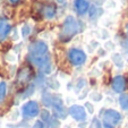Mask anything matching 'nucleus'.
Returning a JSON list of instances; mask_svg holds the SVG:
<instances>
[{
  "label": "nucleus",
  "instance_id": "obj_3",
  "mask_svg": "<svg viewBox=\"0 0 128 128\" xmlns=\"http://www.w3.org/2000/svg\"><path fill=\"white\" fill-rule=\"evenodd\" d=\"M106 128H114L121 121V114L114 109H106L102 117Z\"/></svg>",
  "mask_w": 128,
  "mask_h": 128
},
{
  "label": "nucleus",
  "instance_id": "obj_20",
  "mask_svg": "<svg viewBox=\"0 0 128 128\" xmlns=\"http://www.w3.org/2000/svg\"><path fill=\"white\" fill-rule=\"evenodd\" d=\"M9 1L12 4H14V5H15V4H17V2H20V0H9Z\"/></svg>",
  "mask_w": 128,
  "mask_h": 128
},
{
  "label": "nucleus",
  "instance_id": "obj_14",
  "mask_svg": "<svg viewBox=\"0 0 128 128\" xmlns=\"http://www.w3.org/2000/svg\"><path fill=\"white\" fill-rule=\"evenodd\" d=\"M6 94H7V85L5 82H1L0 83V102L5 100Z\"/></svg>",
  "mask_w": 128,
  "mask_h": 128
},
{
  "label": "nucleus",
  "instance_id": "obj_15",
  "mask_svg": "<svg viewBox=\"0 0 128 128\" xmlns=\"http://www.w3.org/2000/svg\"><path fill=\"white\" fill-rule=\"evenodd\" d=\"M90 98H91V100H93V101H95V102H99L102 100V95H101V93H99V92H92L90 94Z\"/></svg>",
  "mask_w": 128,
  "mask_h": 128
},
{
  "label": "nucleus",
  "instance_id": "obj_11",
  "mask_svg": "<svg viewBox=\"0 0 128 128\" xmlns=\"http://www.w3.org/2000/svg\"><path fill=\"white\" fill-rule=\"evenodd\" d=\"M42 12H43V16L46 17V18L50 20V18L54 17V15H56V8H54V6H52V5H46L43 7Z\"/></svg>",
  "mask_w": 128,
  "mask_h": 128
},
{
  "label": "nucleus",
  "instance_id": "obj_9",
  "mask_svg": "<svg viewBox=\"0 0 128 128\" xmlns=\"http://www.w3.org/2000/svg\"><path fill=\"white\" fill-rule=\"evenodd\" d=\"M12 31V25L6 20L0 18V40H5Z\"/></svg>",
  "mask_w": 128,
  "mask_h": 128
},
{
  "label": "nucleus",
  "instance_id": "obj_6",
  "mask_svg": "<svg viewBox=\"0 0 128 128\" xmlns=\"http://www.w3.org/2000/svg\"><path fill=\"white\" fill-rule=\"evenodd\" d=\"M22 112L27 118H35L40 114V106L36 101H27L22 106Z\"/></svg>",
  "mask_w": 128,
  "mask_h": 128
},
{
  "label": "nucleus",
  "instance_id": "obj_22",
  "mask_svg": "<svg viewBox=\"0 0 128 128\" xmlns=\"http://www.w3.org/2000/svg\"><path fill=\"white\" fill-rule=\"evenodd\" d=\"M125 127H126V128H128V121H127V122H126V125H125Z\"/></svg>",
  "mask_w": 128,
  "mask_h": 128
},
{
  "label": "nucleus",
  "instance_id": "obj_12",
  "mask_svg": "<svg viewBox=\"0 0 128 128\" xmlns=\"http://www.w3.org/2000/svg\"><path fill=\"white\" fill-rule=\"evenodd\" d=\"M111 59L114 61V64L117 66L118 68H122L124 67V59L119 53H114L111 56Z\"/></svg>",
  "mask_w": 128,
  "mask_h": 128
},
{
  "label": "nucleus",
  "instance_id": "obj_10",
  "mask_svg": "<svg viewBox=\"0 0 128 128\" xmlns=\"http://www.w3.org/2000/svg\"><path fill=\"white\" fill-rule=\"evenodd\" d=\"M75 9L80 15H84L90 9V4L86 0H75Z\"/></svg>",
  "mask_w": 128,
  "mask_h": 128
},
{
  "label": "nucleus",
  "instance_id": "obj_17",
  "mask_svg": "<svg viewBox=\"0 0 128 128\" xmlns=\"http://www.w3.org/2000/svg\"><path fill=\"white\" fill-rule=\"evenodd\" d=\"M85 109L87 108V112H88V114H94V106H93V104L92 103H90V102H86V103H85Z\"/></svg>",
  "mask_w": 128,
  "mask_h": 128
},
{
  "label": "nucleus",
  "instance_id": "obj_8",
  "mask_svg": "<svg viewBox=\"0 0 128 128\" xmlns=\"http://www.w3.org/2000/svg\"><path fill=\"white\" fill-rule=\"evenodd\" d=\"M31 76H32L31 69L28 67H23L17 74V82L20 84H25V83H27L30 80Z\"/></svg>",
  "mask_w": 128,
  "mask_h": 128
},
{
  "label": "nucleus",
  "instance_id": "obj_16",
  "mask_svg": "<svg viewBox=\"0 0 128 128\" xmlns=\"http://www.w3.org/2000/svg\"><path fill=\"white\" fill-rule=\"evenodd\" d=\"M6 60H7L9 64H14V62H16L17 57H16L15 53L9 52V53H7V56H6Z\"/></svg>",
  "mask_w": 128,
  "mask_h": 128
},
{
  "label": "nucleus",
  "instance_id": "obj_13",
  "mask_svg": "<svg viewBox=\"0 0 128 128\" xmlns=\"http://www.w3.org/2000/svg\"><path fill=\"white\" fill-rule=\"evenodd\" d=\"M119 104L124 110H128V94H122L119 98Z\"/></svg>",
  "mask_w": 128,
  "mask_h": 128
},
{
  "label": "nucleus",
  "instance_id": "obj_4",
  "mask_svg": "<svg viewBox=\"0 0 128 128\" xmlns=\"http://www.w3.org/2000/svg\"><path fill=\"white\" fill-rule=\"evenodd\" d=\"M68 59L74 66H82L86 61V53L80 49L72 48L68 51Z\"/></svg>",
  "mask_w": 128,
  "mask_h": 128
},
{
  "label": "nucleus",
  "instance_id": "obj_1",
  "mask_svg": "<svg viewBox=\"0 0 128 128\" xmlns=\"http://www.w3.org/2000/svg\"><path fill=\"white\" fill-rule=\"evenodd\" d=\"M78 30H80V27H78V23L75 20V17L72 16V15L67 16L64 20L62 27H61L60 40L65 42L72 40L78 33Z\"/></svg>",
  "mask_w": 128,
  "mask_h": 128
},
{
  "label": "nucleus",
  "instance_id": "obj_21",
  "mask_svg": "<svg viewBox=\"0 0 128 128\" xmlns=\"http://www.w3.org/2000/svg\"><path fill=\"white\" fill-rule=\"evenodd\" d=\"M125 32H126V34L128 35V24L126 25V27H125Z\"/></svg>",
  "mask_w": 128,
  "mask_h": 128
},
{
  "label": "nucleus",
  "instance_id": "obj_5",
  "mask_svg": "<svg viewBox=\"0 0 128 128\" xmlns=\"http://www.w3.org/2000/svg\"><path fill=\"white\" fill-rule=\"evenodd\" d=\"M68 112H69L70 117H72L74 120L80 121H80L84 122L87 118V111H86V109H85V106H83L72 104V106H70Z\"/></svg>",
  "mask_w": 128,
  "mask_h": 128
},
{
  "label": "nucleus",
  "instance_id": "obj_2",
  "mask_svg": "<svg viewBox=\"0 0 128 128\" xmlns=\"http://www.w3.org/2000/svg\"><path fill=\"white\" fill-rule=\"evenodd\" d=\"M48 54V46L43 41H34L28 46V59L41 58Z\"/></svg>",
  "mask_w": 128,
  "mask_h": 128
},
{
  "label": "nucleus",
  "instance_id": "obj_7",
  "mask_svg": "<svg viewBox=\"0 0 128 128\" xmlns=\"http://www.w3.org/2000/svg\"><path fill=\"white\" fill-rule=\"evenodd\" d=\"M111 87L116 93H122L126 90V80L124 78V76L118 75L112 80Z\"/></svg>",
  "mask_w": 128,
  "mask_h": 128
},
{
  "label": "nucleus",
  "instance_id": "obj_19",
  "mask_svg": "<svg viewBox=\"0 0 128 128\" xmlns=\"http://www.w3.org/2000/svg\"><path fill=\"white\" fill-rule=\"evenodd\" d=\"M43 127H44L43 122H42V121H40V120L35 121V122H34V125L32 126V128H43Z\"/></svg>",
  "mask_w": 128,
  "mask_h": 128
},
{
  "label": "nucleus",
  "instance_id": "obj_18",
  "mask_svg": "<svg viewBox=\"0 0 128 128\" xmlns=\"http://www.w3.org/2000/svg\"><path fill=\"white\" fill-rule=\"evenodd\" d=\"M30 32H31V28H30L28 26H26V25H25V26L23 27V31H22L23 36H24V38H26V36L30 34Z\"/></svg>",
  "mask_w": 128,
  "mask_h": 128
}]
</instances>
